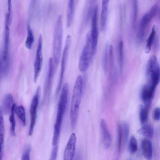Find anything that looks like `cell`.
<instances>
[{"label": "cell", "instance_id": "obj_29", "mask_svg": "<svg viewBox=\"0 0 160 160\" xmlns=\"http://www.w3.org/2000/svg\"><path fill=\"white\" fill-rule=\"evenodd\" d=\"M128 149L131 154L135 153L138 150L137 140L133 135L130 137L128 144Z\"/></svg>", "mask_w": 160, "mask_h": 160}, {"label": "cell", "instance_id": "obj_21", "mask_svg": "<svg viewBox=\"0 0 160 160\" xmlns=\"http://www.w3.org/2000/svg\"><path fill=\"white\" fill-rule=\"evenodd\" d=\"M157 37L155 27L154 26L151 30V32L147 39L145 47V51L148 53L150 51L152 45Z\"/></svg>", "mask_w": 160, "mask_h": 160}, {"label": "cell", "instance_id": "obj_26", "mask_svg": "<svg viewBox=\"0 0 160 160\" xmlns=\"http://www.w3.org/2000/svg\"><path fill=\"white\" fill-rule=\"evenodd\" d=\"M109 50V47L108 45V44H106L104 49L102 60L103 68L105 73L107 72L108 67Z\"/></svg>", "mask_w": 160, "mask_h": 160}, {"label": "cell", "instance_id": "obj_20", "mask_svg": "<svg viewBox=\"0 0 160 160\" xmlns=\"http://www.w3.org/2000/svg\"><path fill=\"white\" fill-rule=\"evenodd\" d=\"M138 132L145 137L152 138L153 135L154 130L150 125L145 124L138 130Z\"/></svg>", "mask_w": 160, "mask_h": 160}, {"label": "cell", "instance_id": "obj_17", "mask_svg": "<svg viewBox=\"0 0 160 160\" xmlns=\"http://www.w3.org/2000/svg\"><path fill=\"white\" fill-rule=\"evenodd\" d=\"M14 103V98L12 95L8 93L4 96L2 107L3 113L7 115L11 112L12 107Z\"/></svg>", "mask_w": 160, "mask_h": 160}, {"label": "cell", "instance_id": "obj_31", "mask_svg": "<svg viewBox=\"0 0 160 160\" xmlns=\"http://www.w3.org/2000/svg\"><path fill=\"white\" fill-rule=\"evenodd\" d=\"M31 150V147L30 145L28 144L26 146L22 155L21 159L22 160H30Z\"/></svg>", "mask_w": 160, "mask_h": 160}, {"label": "cell", "instance_id": "obj_18", "mask_svg": "<svg viewBox=\"0 0 160 160\" xmlns=\"http://www.w3.org/2000/svg\"><path fill=\"white\" fill-rule=\"evenodd\" d=\"M142 153L144 157L148 160H150L152 157V142L148 139H143L141 143Z\"/></svg>", "mask_w": 160, "mask_h": 160}, {"label": "cell", "instance_id": "obj_28", "mask_svg": "<svg viewBox=\"0 0 160 160\" xmlns=\"http://www.w3.org/2000/svg\"><path fill=\"white\" fill-rule=\"evenodd\" d=\"M132 24L134 27L137 21L138 14V0H132Z\"/></svg>", "mask_w": 160, "mask_h": 160}, {"label": "cell", "instance_id": "obj_25", "mask_svg": "<svg viewBox=\"0 0 160 160\" xmlns=\"http://www.w3.org/2000/svg\"><path fill=\"white\" fill-rule=\"evenodd\" d=\"M96 0H88L85 9V21H88L92 15L93 9L95 7L94 6Z\"/></svg>", "mask_w": 160, "mask_h": 160}, {"label": "cell", "instance_id": "obj_1", "mask_svg": "<svg viewBox=\"0 0 160 160\" xmlns=\"http://www.w3.org/2000/svg\"><path fill=\"white\" fill-rule=\"evenodd\" d=\"M83 88V79L82 76L79 75L74 85L71 104L70 119L71 126L73 129L75 127L77 121Z\"/></svg>", "mask_w": 160, "mask_h": 160}, {"label": "cell", "instance_id": "obj_3", "mask_svg": "<svg viewBox=\"0 0 160 160\" xmlns=\"http://www.w3.org/2000/svg\"><path fill=\"white\" fill-rule=\"evenodd\" d=\"M93 55L90 32L89 31L86 35L85 45L79 61L78 68L80 71L84 72L87 70Z\"/></svg>", "mask_w": 160, "mask_h": 160}, {"label": "cell", "instance_id": "obj_5", "mask_svg": "<svg viewBox=\"0 0 160 160\" xmlns=\"http://www.w3.org/2000/svg\"><path fill=\"white\" fill-rule=\"evenodd\" d=\"M158 10V6L155 4L142 17L139 25L137 35V39L139 42H142L143 40L147 29L152 19L157 14Z\"/></svg>", "mask_w": 160, "mask_h": 160}, {"label": "cell", "instance_id": "obj_33", "mask_svg": "<svg viewBox=\"0 0 160 160\" xmlns=\"http://www.w3.org/2000/svg\"><path fill=\"white\" fill-rule=\"evenodd\" d=\"M58 149V145L53 146L51 155V160H56L57 155Z\"/></svg>", "mask_w": 160, "mask_h": 160}, {"label": "cell", "instance_id": "obj_13", "mask_svg": "<svg viewBox=\"0 0 160 160\" xmlns=\"http://www.w3.org/2000/svg\"><path fill=\"white\" fill-rule=\"evenodd\" d=\"M8 20L6 17L5 26V28L4 46L3 52V61L4 64L6 63L8 65L9 58V47L10 39V31Z\"/></svg>", "mask_w": 160, "mask_h": 160}, {"label": "cell", "instance_id": "obj_7", "mask_svg": "<svg viewBox=\"0 0 160 160\" xmlns=\"http://www.w3.org/2000/svg\"><path fill=\"white\" fill-rule=\"evenodd\" d=\"M71 42V36L70 35H68L66 38L64 48L62 55L61 70L59 80L56 91V95H57L59 92L62 83Z\"/></svg>", "mask_w": 160, "mask_h": 160}, {"label": "cell", "instance_id": "obj_6", "mask_svg": "<svg viewBox=\"0 0 160 160\" xmlns=\"http://www.w3.org/2000/svg\"><path fill=\"white\" fill-rule=\"evenodd\" d=\"M68 85L67 83L64 84L62 88L58 108L57 114L55 124L61 126L63 117L68 102Z\"/></svg>", "mask_w": 160, "mask_h": 160}, {"label": "cell", "instance_id": "obj_12", "mask_svg": "<svg viewBox=\"0 0 160 160\" xmlns=\"http://www.w3.org/2000/svg\"><path fill=\"white\" fill-rule=\"evenodd\" d=\"M76 142L75 134L72 133L70 135L63 154L64 160H72L73 158Z\"/></svg>", "mask_w": 160, "mask_h": 160}, {"label": "cell", "instance_id": "obj_14", "mask_svg": "<svg viewBox=\"0 0 160 160\" xmlns=\"http://www.w3.org/2000/svg\"><path fill=\"white\" fill-rule=\"evenodd\" d=\"M100 125L103 144L104 148L107 149L109 148L111 145V136L104 119H101Z\"/></svg>", "mask_w": 160, "mask_h": 160}, {"label": "cell", "instance_id": "obj_23", "mask_svg": "<svg viewBox=\"0 0 160 160\" xmlns=\"http://www.w3.org/2000/svg\"><path fill=\"white\" fill-rule=\"evenodd\" d=\"M27 36L25 42V46L27 48L30 49L32 48L34 42V38L32 31L29 24L27 26Z\"/></svg>", "mask_w": 160, "mask_h": 160}, {"label": "cell", "instance_id": "obj_8", "mask_svg": "<svg viewBox=\"0 0 160 160\" xmlns=\"http://www.w3.org/2000/svg\"><path fill=\"white\" fill-rule=\"evenodd\" d=\"M55 72L52 58L50 57L48 61L47 76L44 86L43 103L48 102L49 100L51 94L53 75Z\"/></svg>", "mask_w": 160, "mask_h": 160}, {"label": "cell", "instance_id": "obj_22", "mask_svg": "<svg viewBox=\"0 0 160 160\" xmlns=\"http://www.w3.org/2000/svg\"><path fill=\"white\" fill-rule=\"evenodd\" d=\"M15 113L21 120L24 126L26 125V119L25 110L24 107L22 105L16 107Z\"/></svg>", "mask_w": 160, "mask_h": 160}, {"label": "cell", "instance_id": "obj_19", "mask_svg": "<svg viewBox=\"0 0 160 160\" xmlns=\"http://www.w3.org/2000/svg\"><path fill=\"white\" fill-rule=\"evenodd\" d=\"M75 0H69L67 14V25L70 27L73 21L74 11Z\"/></svg>", "mask_w": 160, "mask_h": 160}, {"label": "cell", "instance_id": "obj_35", "mask_svg": "<svg viewBox=\"0 0 160 160\" xmlns=\"http://www.w3.org/2000/svg\"><path fill=\"white\" fill-rule=\"evenodd\" d=\"M12 0H8V13L7 16L9 20H11Z\"/></svg>", "mask_w": 160, "mask_h": 160}, {"label": "cell", "instance_id": "obj_15", "mask_svg": "<svg viewBox=\"0 0 160 160\" xmlns=\"http://www.w3.org/2000/svg\"><path fill=\"white\" fill-rule=\"evenodd\" d=\"M156 88L148 83L142 88L140 93V98L143 103L152 101L154 95Z\"/></svg>", "mask_w": 160, "mask_h": 160}, {"label": "cell", "instance_id": "obj_4", "mask_svg": "<svg viewBox=\"0 0 160 160\" xmlns=\"http://www.w3.org/2000/svg\"><path fill=\"white\" fill-rule=\"evenodd\" d=\"M146 74L148 78V83L156 88L160 79V68L156 57L152 55L149 58L146 66Z\"/></svg>", "mask_w": 160, "mask_h": 160}, {"label": "cell", "instance_id": "obj_30", "mask_svg": "<svg viewBox=\"0 0 160 160\" xmlns=\"http://www.w3.org/2000/svg\"><path fill=\"white\" fill-rule=\"evenodd\" d=\"M118 153L119 155L121 152L122 137V125L121 124H118Z\"/></svg>", "mask_w": 160, "mask_h": 160}, {"label": "cell", "instance_id": "obj_11", "mask_svg": "<svg viewBox=\"0 0 160 160\" xmlns=\"http://www.w3.org/2000/svg\"><path fill=\"white\" fill-rule=\"evenodd\" d=\"M98 7L96 5L92 15L91 29L90 32L93 55L95 53L98 42V30L97 22Z\"/></svg>", "mask_w": 160, "mask_h": 160}, {"label": "cell", "instance_id": "obj_27", "mask_svg": "<svg viewBox=\"0 0 160 160\" xmlns=\"http://www.w3.org/2000/svg\"><path fill=\"white\" fill-rule=\"evenodd\" d=\"M118 56L119 68L122 71L123 62V44L121 40L118 43Z\"/></svg>", "mask_w": 160, "mask_h": 160}, {"label": "cell", "instance_id": "obj_32", "mask_svg": "<svg viewBox=\"0 0 160 160\" xmlns=\"http://www.w3.org/2000/svg\"><path fill=\"white\" fill-rule=\"evenodd\" d=\"M122 128V134L123 135L124 142L126 143L127 141L129 135V125L127 123L124 122L123 123Z\"/></svg>", "mask_w": 160, "mask_h": 160}, {"label": "cell", "instance_id": "obj_9", "mask_svg": "<svg viewBox=\"0 0 160 160\" xmlns=\"http://www.w3.org/2000/svg\"><path fill=\"white\" fill-rule=\"evenodd\" d=\"M42 46V36L41 34H40L38 38L34 65L33 81L34 82H37L42 69L43 62Z\"/></svg>", "mask_w": 160, "mask_h": 160}, {"label": "cell", "instance_id": "obj_24", "mask_svg": "<svg viewBox=\"0 0 160 160\" xmlns=\"http://www.w3.org/2000/svg\"><path fill=\"white\" fill-rule=\"evenodd\" d=\"M16 107L14 103L12 108L11 112V115L9 117V121L10 123L11 126L10 128V134L12 136H14L15 135V126L16 122L14 118L15 109Z\"/></svg>", "mask_w": 160, "mask_h": 160}, {"label": "cell", "instance_id": "obj_10", "mask_svg": "<svg viewBox=\"0 0 160 160\" xmlns=\"http://www.w3.org/2000/svg\"><path fill=\"white\" fill-rule=\"evenodd\" d=\"M41 92V88L38 86L33 98L30 108L31 119L29 129L28 132L29 136L32 134L37 119V109Z\"/></svg>", "mask_w": 160, "mask_h": 160}, {"label": "cell", "instance_id": "obj_34", "mask_svg": "<svg viewBox=\"0 0 160 160\" xmlns=\"http://www.w3.org/2000/svg\"><path fill=\"white\" fill-rule=\"evenodd\" d=\"M153 118L156 121H158L160 119V108L159 107H157L155 109L153 112Z\"/></svg>", "mask_w": 160, "mask_h": 160}, {"label": "cell", "instance_id": "obj_37", "mask_svg": "<svg viewBox=\"0 0 160 160\" xmlns=\"http://www.w3.org/2000/svg\"><path fill=\"white\" fill-rule=\"evenodd\" d=\"M0 63H1V62H0V64H1Z\"/></svg>", "mask_w": 160, "mask_h": 160}, {"label": "cell", "instance_id": "obj_16", "mask_svg": "<svg viewBox=\"0 0 160 160\" xmlns=\"http://www.w3.org/2000/svg\"><path fill=\"white\" fill-rule=\"evenodd\" d=\"M151 101L144 102V104L141 105L140 107L139 120L142 124H145L147 121L149 109L151 105Z\"/></svg>", "mask_w": 160, "mask_h": 160}, {"label": "cell", "instance_id": "obj_36", "mask_svg": "<svg viewBox=\"0 0 160 160\" xmlns=\"http://www.w3.org/2000/svg\"><path fill=\"white\" fill-rule=\"evenodd\" d=\"M110 0H102V9L108 10Z\"/></svg>", "mask_w": 160, "mask_h": 160}, {"label": "cell", "instance_id": "obj_2", "mask_svg": "<svg viewBox=\"0 0 160 160\" xmlns=\"http://www.w3.org/2000/svg\"><path fill=\"white\" fill-rule=\"evenodd\" d=\"M62 17L60 15L56 22L53 35V63L55 72L60 58L63 37Z\"/></svg>", "mask_w": 160, "mask_h": 160}]
</instances>
